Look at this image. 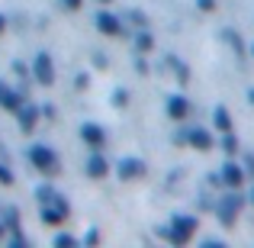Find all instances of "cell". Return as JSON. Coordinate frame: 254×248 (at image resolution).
I'll return each instance as SVG.
<instances>
[{
  "label": "cell",
  "mask_w": 254,
  "mask_h": 248,
  "mask_svg": "<svg viewBox=\"0 0 254 248\" xmlns=\"http://www.w3.org/2000/svg\"><path fill=\"white\" fill-rule=\"evenodd\" d=\"M222 39H225V42H229V45H232V52H235V55H238V58H242V55H245V42H242V36H238V32H235V29H222Z\"/></svg>",
  "instance_id": "19"
},
{
  "label": "cell",
  "mask_w": 254,
  "mask_h": 248,
  "mask_svg": "<svg viewBox=\"0 0 254 248\" xmlns=\"http://www.w3.org/2000/svg\"><path fill=\"white\" fill-rule=\"evenodd\" d=\"M248 203L254 206V187H251V190H248Z\"/></svg>",
  "instance_id": "39"
},
{
  "label": "cell",
  "mask_w": 254,
  "mask_h": 248,
  "mask_svg": "<svg viewBox=\"0 0 254 248\" xmlns=\"http://www.w3.org/2000/svg\"><path fill=\"white\" fill-rule=\"evenodd\" d=\"M3 32H6V16L0 13V36H3Z\"/></svg>",
  "instance_id": "36"
},
{
  "label": "cell",
  "mask_w": 254,
  "mask_h": 248,
  "mask_svg": "<svg viewBox=\"0 0 254 248\" xmlns=\"http://www.w3.org/2000/svg\"><path fill=\"white\" fill-rule=\"evenodd\" d=\"M0 223L6 226V232H19V210L6 203L3 210H0Z\"/></svg>",
  "instance_id": "17"
},
{
  "label": "cell",
  "mask_w": 254,
  "mask_h": 248,
  "mask_svg": "<svg viewBox=\"0 0 254 248\" xmlns=\"http://www.w3.org/2000/svg\"><path fill=\"white\" fill-rule=\"evenodd\" d=\"M97 242H100V229H90L84 236V245H97Z\"/></svg>",
  "instance_id": "30"
},
{
  "label": "cell",
  "mask_w": 254,
  "mask_h": 248,
  "mask_svg": "<svg viewBox=\"0 0 254 248\" xmlns=\"http://www.w3.org/2000/svg\"><path fill=\"white\" fill-rule=\"evenodd\" d=\"M164 110H168V116L174 119V123H184V119L190 116L193 106H190V100H187L184 93H171V97H168V106H164Z\"/></svg>",
  "instance_id": "10"
},
{
  "label": "cell",
  "mask_w": 254,
  "mask_h": 248,
  "mask_svg": "<svg viewBox=\"0 0 254 248\" xmlns=\"http://www.w3.org/2000/svg\"><path fill=\"white\" fill-rule=\"evenodd\" d=\"M212 126H216L219 132H232L235 129V126H232V113L225 110V106H216V110H212Z\"/></svg>",
  "instance_id": "16"
},
{
  "label": "cell",
  "mask_w": 254,
  "mask_h": 248,
  "mask_svg": "<svg viewBox=\"0 0 254 248\" xmlns=\"http://www.w3.org/2000/svg\"><path fill=\"white\" fill-rule=\"evenodd\" d=\"M39 116H42V106H36L32 100H23L19 103V110H16V123H19V129L23 132H32L39 126Z\"/></svg>",
  "instance_id": "7"
},
{
  "label": "cell",
  "mask_w": 254,
  "mask_h": 248,
  "mask_svg": "<svg viewBox=\"0 0 254 248\" xmlns=\"http://www.w3.org/2000/svg\"><path fill=\"white\" fill-rule=\"evenodd\" d=\"M196 10L199 13H212L216 10V0H196Z\"/></svg>",
  "instance_id": "28"
},
{
  "label": "cell",
  "mask_w": 254,
  "mask_h": 248,
  "mask_svg": "<svg viewBox=\"0 0 254 248\" xmlns=\"http://www.w3.org/2000/svg\"><path fill=\"white\" fill-rule=\"evenodd\" d=\"M126 103H129V90H126V87H116V90H113V106L123 110Z\"/></svg>",
  "instance_id": "24"
},
{
  "label": "cell",
  "mask_w": 254,
  "mask_h": 248,
  "mask_svg": "<svg viewBox=\"0 0 254 248\" xmlns=\"http://www.w3.org/2000/svg\"><path fill=\"white\" fill-rule=\"evenodd\" d=\"M116 174H119V180H142L145 174H148V165L142 162V158H123V162L116 165Z\"/></svg>",
  "instance_id": "6"
},
{
  "label": "cell",
  "mask_w": 254,
  "mask_h": 248,
  "mask_svg": "<svg viewBox=\"0 0 254 248\" xmlns=\"http://www.w3.org/2000/svg\"><path fill=\"white\" fill-rule=\"evenodd\" d=\"M196 229H199L196 216H184V213H177V216L171 219V226H158V236L168 239L171 245H187L193 236H196Z\"/></svg>",
  "instance_id": "2"
},
{
  "label": "cell",
  "mask_w": 254,
  "mask_h": 248,
  "mask_svg": "<svg viewBox=\"0 0 254 248\" xmlns=\"http://www.w3.org/2000/svg\"><path fill=\"white\" fill-rule=\"evenodd\" d=\"M174 142L177 145H193L196 152H212L216 139H212V132L206 129V126H187V129H180L177 136H174Z\"/></svg>",
  "instance_id": "3"
},
{
  "label": "cell",
  "mask_w": 254,
  "mask_h": 248,
  "mask_svg": "<svg viewBox=\"0 0 254 248\" xmlns=\"http://www.w3.org/2000/svg\"><path fill=\"white\" fill-rule=\"evenodd\" d=\"M206 248H225V239H203Z\"/></svg>",
  "instance_id": "31"
},
{
  "label": "cell",
  "mask_w": 254,
  "mask_h": 248,
  "mask_svg": "<svg viewBox=\"0 0 254 248\" xmlns=\"http://www.w3.org/2000/svg\"><path fill=\"white\" fill-rule=\"evenodd\" d=\"M248 103L254 106V87H248Z\"/></svg>",
  "instance_id": "37"
},
{
  "label": "cell",
  "mask_w": 254,
  "mask_h": 248,
  "mask_svg": "<svg viewBox=\"0 0 254 248\" xmlns=\"http://www.w3.org/2000/svg\"><path fill=\"white\" fill-rule=\"evenodd\" d=\"M6 242L13 248H29V239H26L23 232H6Z\"/></svg>",
  "instance_id": "25"
},
{
  "label": "cell",
  "mask_w": 254,
  "mask_h": 248,
  "mask_svg": "<svg viewBox=\"0 0 254 248\" xmlns=\"http://www.w3.org/2000/svg\"><path fill=\"white\" fill-rule=\"evenodd\" d=\"M13 180H16V177H13V171H10V167H6L3 162H0V184H6V187H10Z\"/></svg>",
  "instance_id": "26"
},
{
  "label": "cell",
  "mask_w": 254,
  "mask_h": 248,
  "mask_svg": "<svg viewBox=\"0 0 254 248\" xmlns=\"http://www.w3.org/2000/svg\"><path fill=\"white\" fill-rule=\"evenodd\" d=\"M62 3H64V10H81L84 0H62Z\"/></svg>",
  "instance_id": "34"
},
{
  "label": "cell",
  "mask_w": 254,
  "mask_h": 248,
  "mask_svg": "<svg viewBox=\"0 0 254 248\" xmlns=\"http://www.w3.org/2000/svg\"><path fill=\"white\" fill-rule=\"evenodd\" d=\"M52 245H55V248H77V245H81V239L68 236V232H55V239H52Z\"/></svg>",
  "instance_id": "20"
},
{
  "label": "cell",
  "mask_w": 254,
  "mask_h": 248,
  "mask_svg": "<svg viewBox=\"0 0 254 248\" xmlns=\"http://www.w3.org/2000/svg\"><path fill=\"white\" fill-rule=\"evenodd\" d=\"M36 200H39V203H55V200H58V190H55V187H52V184H39L36 187Z\"/></svg>",
  "instance_id": "18"
},
{
  "label": "cell",
  "mask_w": 254,
  "mask_h": 248,
  "mask_svg": "<svg viewBox=\"0 0 254 248\" xmlns=\"http://www.w3.org/2000/svg\"><path fill=\"white\" fill-rule=\"evenodd\" d=\"M251 55H254V45H251Z\"/></svg>",
  "instance_id": "41"
},
{
  "label": "cell",
  "mask_w": 254,
  "mask_h": 248,
  "mask_svg": "<svg viewBox=\"0 0 254 248\" xmlns=\"http://www.w3.org/2000/svg\"><path fill=\"white\" fill-rule=\"evenodd\" d=\"M29 165L36 167V171H42V174H58L62 171V162H58V155H55V149H49V145H29Z\"/></svg>",
  "instance_id": "4"
},
{
  "label": "cell",
  "mask_w": 254,
  "mask_h": 248,
  "mask_svg": "<svg viewBox=\"0 0 254 248\" xmlns=\"http://www.w3.org/2000/svg\"><path fill=\"white\" fill-rule=\"evenodd\" d=\"M222 152L225 155H238V139H235V132H222Z\"/></svg>",
  "instance_id": "21"
},
{
  "label": "cell",
  "mask_w": 254,
  "mask_h": 248,
  "mask_svg": "<svg viewBox=\"0 0 254 248\" xmlns=\"http://www.w3.org/2000/svg\"><path fill=\"white\" fill-rule=\"evenodd\" d=\"M64 219H68V213L58 210L55 203H45V206H42V223H45V226H55V229H58Z\"/></svg>",
  "instance_id": "14"
},
{
  "label": "cell",
  "mask_w": 254,
  "mask_h": 248,
  "mask_svg": "<svg viewBox=\"0 0 254 248\" xmlns=\"http://www.w3.org/2000/svg\"><path fill=\"white\" fill-rule=\"evenodd\" d=\"M42 116L45 119H55V106H42Z\"/></svg>",
  "instance_id": "35"
},
{
  "label": "cell",
  "mask_w": 254,
  "mask_h": 248,
  "mask_svg": "<svg viewBox=\"0 0 254 248\" xmlns=\"http://www.w3.org/2000/svg\"><path fill=\"white\" fill-rule=\"evenodd\" d=\"M87 84H90V75H77L74 78V87H77V90H84Z\"/></svg>",
  "instance_id": "32"
},
{
  "label": "cell",
  "mask_w": 254,
  "mask_h": 248,
  "mask_svg": "<svg viewBox=\"0 0 254 248\" xmlns=\"http://www.w3.org/2000/svg\"><path fill=\"white\" fill-rule=\"evenodd\" d=\"M93 23H97V29L103 32V36H123V32H126L123 19L113 16V13H106V10H100L97 16H93Z\"/></svg>",
  "instance_id": "9"
},
{
  "label": "cell",
  "mask_w": 254,
  "mask_h": 248,
  "mask_svg": "<svg viewBox=\"0 0 254 248\" xmlns=\"http://www.w3.org/2000/svg\"><path fill=\"white\" fill-rule=\"evenodd\" d=\"M245 206H248V197L229 187V193H222V197L216 200L212 213H216V219L225 226V229H232V226L238 223V216H242V210H245Z\"/></svg>",
  "instance_id": "1"
},
{
  "label": "cell",
  "mask_w": 254,
  "mask_h": 248,
  "mask_svg": "<svg viewBox=\"0 0 254 248\" xmlns=\"http://www.w3.org/2000/svg\"><path fill=\"white\" fill-rule=\"evenodd\" d=\"M106 174H110V162H106V155L100 149H93V155L87 158V177L100 180V177H106Z\"/></svg>",
  "instance_id": "12"
},
{
  "label": "cell",
  "mask_w": 254,
  "mask_h": 248,
  "mask_svg": "<svg viewBox=\"0 0 254 248\" xmlns=\"http://www.w3.org/2000/svg\"><path fill=\"white\" fill-rule=\"evenodd\" d=\"M242 167H245V174L254 180V152H245V165Z\"/></svg>",
  "instance_id": "27"
},
{
  "label": "cell",
  "mask_w": 254,
  "mask_h": 248,
  "mask_svg": "<svg viewBox=\"0 0 254 248\" xmlns=\"http://www.w3.org/2000/svg\"><path fill=\"white\" fill-rule=\"evenodd\" d=\"M219 174H222V187H232V190H242L245 180H248L245 167H242V165H235V162H225Z\"/></svg>",
  "instance_id": "8"
},
{
  "label": "cell",
  "mask_w": 254,
  "mask_h": 248,
  "mask_svg": "<svg viewBox=\"0 0 254 248\" xmlns=\"http://www.w3.org/2000/svg\"><path fill=\"white\" fill-rule=\"evenodd\" d=\"M126 19H129L135 29H145V26H148V16H145L142 10H129V13H126Z\"/></svg>",
  "instance_id": "23"
},
{
  "label": "cell",
  "mask_w": 254,
  "mask_h": 248,
  "mask_svg": "<svg viewBox=\"0 0 254 248\" xmlns=\"http://www.w3.org/2000/svg\"><path fill=\"white\" fill-rule=\"evenodd\" d=\"M81 142L90 145V149H103L106 145V129L97 126V123H84L81 126Z\"/></svg>",
  "instance_id": "11"
},
{
  "label": "cell",
  "mask_w": 254,
  "mask_h": 248,
  "mask_svg": "<svg viewBox=\"0 0 254 248\" xmlns=\"http://www.w3.org/2000/svg\"><path fill=\"white\" fill-rule=\"evenodd\" d=\"M168 65H171L174 71H177V81H180V84H187V81H190V68H187V65H180L174 55H168Z\"/></svg>",
  "instance_id": "22"
},
{
  "label": "cell",
  "mask_w": 254,
  "mask_h": 248,
  "mask_svg": "<svg viewBox=\"0 0 254 248\" xmlns=\"http://www.w3.org/2000/svg\"><path fill=\"white\" fill-rule=\"evenodd\" d=\"M32 78H36V84H42V87L55 84V62H52L49 52H39V55L32 58Z\"/></svg>",
  "instance_id": "5"
},
{
  "label": "cell",
  "mask_w": 254,
  "mask_h": 248,
  "mask_svg": "<svg viewBox=\"0 0 254 248\" xmlns=\"http://www.w3.org/2000/svg\"><path fill=\"white\" fill-rule=\"evenodd\" d=\"M13 71H16V75H19V78H23V81H29V75H32V71H29V68H26V65H23V62H16V65H13Z\"/></svg>",
  "instance_id": "29"
},
{
  "label": "cell",
  "mask_w": 254,
  "mask_h": 248,
  "mask_svg": "<svg viewBox=\"0 0 254 248\" xmlns=\"http://www.w3.org/2000/svg\"><path fill=\"white\" fill-rule=\"evenodd\" d=\"M3 239H6V226L0 223V242H3Z\"/></svg>",
  "instance_id": "38"
},
{
  "label": "cell",
  "mask_w": 254,
  "mask_h": 248,
  "mask_svg": "<svg viewBox=\"0 0 254 248\" xmlns=\"http://www.w3.org/2000/svg\"><path fill=\"white\" fill-rule=\"evenodd\" d=\"M23 100H26V97H23V93H19V90H13V87L6 84V81H0V106H3V110L16 113Z\"/></svg>",
  "instance_id": "13"
},
{
  "label": "cell",
  "mask_w": 254,
  "mask_h": 248,
  "mask_svg": "<svg viewBox=\"0 0 254 248\" xmlns=\"http://www.w3.org/2000/svg\"><path fill=\"white\" fill-rule=\"evenodd\" d=\"M100 3H110V0H100Z\"/></svg>",
  "instance_id": "40"
},
{
  "label": "cell",
  "mask_w": 254,
  "mask_h": 248,
  "mask_svg": "<svg viewBox=\"0 0 254 248\" xmlns=\"http://www.w3.org/2000/svg\"><path fill=\"white\" fill-rule=\"evenodd\" d=\"M206 184H209V187H222V174H209V177H206Z\"/></svg>",
  "instance_id": "33"
},
{
  "label": "cell",
  "mask_w": 254,
  "mask_h": 248,
  "mask_svg": "<svg viewBox=\"0 0 254 248\" xmlns=\"http://www.w3.org/2000/svg\"><path fill=\"white\" fill-rule=\"evenodd\" d=\"M132 49H135L138 55H148V52L155 49V36H151L148 29H138V36L132 39Z\"/></svg>",
  "instance_id": "15"
}]
</instances>
